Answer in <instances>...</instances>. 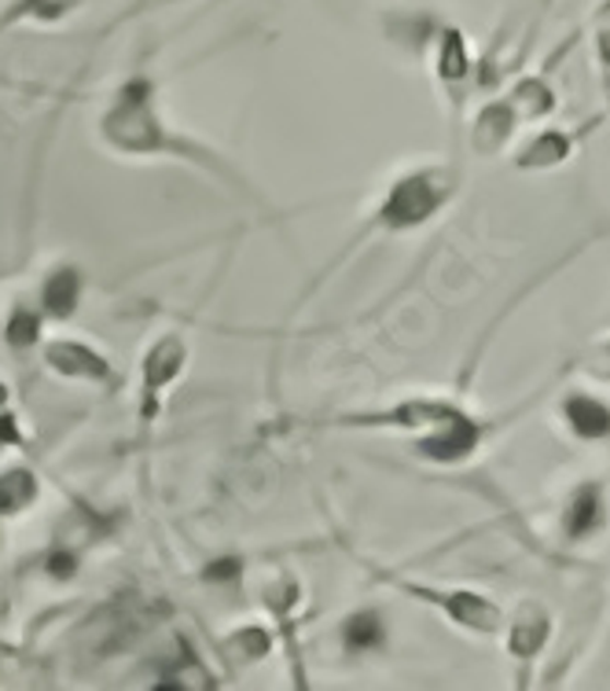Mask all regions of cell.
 <instances>
[{"label": "cell", "mask_w": 610, "mask_h": 691, "mask_svg": "<svg viewBox=\"0 0 610 691\" xmlns=\"http://www.w3.org/2000/svg\"><path fill=\"white\" fill-rule=\"evenodd\" d=\"M563 526H566V538L571 541H585V538H592V533H599V526H603V493H599L596 482L577 486L571 504H566Z\"/></svg>", "instance_id": "2"}, {"label": "cell", "mask_w": 610, "mask_h": 691, "mask_svg": "<svg viewBox=\"0 0 610 691\" xmlns=\"http://www.w3.org/2000/svg\"><path fill=\"white\" fill-rule=\"evenodd\" d=\"M441 199H446V192H441L430 177H408L405 184H398L394 195H390L387 221L394 224V229H408V224L430 218Z\"/></svg>", "instance_id": "1"}, {"label": "cell", "mask_w": 610, "mask_h": 691, "mask_svg": "<svg viewBox=\"0 0 610 691\" xmlns=\"http://www.w3.org/2000/svg\"><path fill=\"white\" fill-rule=\"evenodd\" d=\"M588 376L610 379V343H603L599 349H592V357H588Z\"/></svg>", "instance_id": "8"}, {"label": "cell", "mask_w": 610, "mask_h": 691, "mask_svg": "<svg viewBox=\"0 0 610 691\" xmlns=\"http://www.w3.org/2000/svg\"><path fill=\"white\" fill-rule=\"evenodd\" d=\"M596 48H599V59H603V67L610 70V4L596 19Z\"/></svg>", "instance_id": "7"}, {"label": "cell", "mask_w": 610, "mask_h": 691, "mask_svg": "<svg viewBox=\"0 0 610 691\" xmlns=\"http://www.w3.org/2000/svg\"><path fill=\"white\" fill-rule=\"evenodd\" d=\"M349 644H357V647H376L382 641V622L376 614H357L354 622H349Z\"/></svg>", "instance_id": "6"}, {"label": "cell", "mask_w": 610, "mask_h": 691, "mask_svg": "<svg viewBox=\"0 0 610 691\" xmlns=\"http://www.w3.org/2000/svg\"><path fill=\"white\" fill-rule=\"evenodd\" d=\"M544 636H548V614L541 611V603H526L511 625V641H508L511 655L522 658V663H530V658L544 647Z\"/></svg>", "instance_id": "4"}, {"label": "cell", "mask_w": 610, "mask_h": 691, "mask_svg": "<svg viewBox=\"0 0 610 691\" xmlns=\"http://www.w3.org/2000/svg\"><path fill=\"white\" fill-rule=\"evenodd\" d=\"M571 154V140H566V133H541L530 148L522 151L519 166L526 170H544V166H560V162Z\"/></svg>", "instance_id": "5"}, {"label": "cell", "mask_w": 610, "mask_h": 691, "mask_svg": "<svg viewBox=\"0 0 610 691\" xmlns=\"http://www.w3.org/2000/svg\"><path fill=\"white\" fill-rule=\"evenodd\" d=\"M563 416L571 423V430L585 441H603L610 438V408L599 398L588 394H566Z\"/></svg>", "instance_id": "3"}]
</instances>
